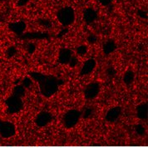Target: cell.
I'll return each mask as SVG.
<instances>
[{"mask_svg": "<svg viewBox=\"0 0 148 148\" xmlns=\"http://www.w3.org/2000/svg\"><path fill=\"white\" fill-rule=\"evenodd\" d=\"M38 84L41 93L46 97H50L55 94L59 87V82L55 77L47 75H45V77L38 82Z\"/></svg>", "mask_w": 148, "mask_h": 148, "instance_id": "6da1fadb", "label": "cell"}, {"mask_svg": "<svg viewBox=\"0 0 148 148\" xmlns=\"http://www.w3.org/2000/svg\"><path fill=\"white\" fill-rule=\"evenodd\" d=\"M57 17L62 25L69 26L75 20V11L72 7H64L58 12Z\"/></svg>", "mask_w": 148, "mask_h": 148, "instance_id": "7a4b0ae2", "label": "cell"}, {"mask_svg": "<svg viewBox=\"0 0 148 148\" xmlns=\"http://www.w3.org/2000/svg\"><path fill=\"white\" fill-rule=\"evenodd\" d=\"M81 114V112H79L77 110H75V109L69 110L65 113L64 116H63L64 126L67 128L73 127L79 121Z\"/></svg>", "mask_w": 148, "mask_h": 148, "instance_id": "3957f363", "label": "cell"}, {"mask_svg": "<svg viewBox=\"0 0 148 148\" xmlns=\"http://www.w3.org/2000/svg\"><path fill=\"white\" fill-rule=\"evenodd\" d=\"M8 108V112L9 113H17L20 112L23 107V102L22 101V98L15 97V96H11L8 98L5 101Z\"/></svg>", "mask_w": 148, "mask_h": 148, "instance_id": "277c9868", "label": "cell"}, {"mask_svg": "<svg viewBox=\"0 0 148 148\" xmlns=\"http://www.w3.org/2000/svg\"><path fill=\"white\" fill-rule=\"evenodd\" d=\"M15 132H16L15 126L12 122L0 121V136H1L4 138H8L14 136Z\"/></svg>", "mask_w": 148, "mask_h": 148, "instance_id": "5b68a950", "label": "cell"}, {"mask_svg": "<svg viewBox=\"0 0 148 148\" xmlns=\"http://www.w3.org/2000/svg\"><path fill=\"white\" fill-rule=\"evenodd\" d=\"M100 92V84L98 82H92L88 84L84 90V96L87 99H94Z\"/></svg>", "mask_w": 148, "mask_h": 148, "instance_id": "8992f818", "label": "cell"}, {"mask_svg": "<svg viewBox=\"0 0 148 148\" xmlns=\"http://www.w3.org/2000/svg\"><path fill=\"white\" fill-rule=\"evenodd\" d=\"M52 119H53V116L51 113L47 112H42L37 116L35 119V122L39 127H45L52 121Z\"/></svg>", "mask_w": 148, "mask_h": 148, "instance_id": "52a82bcc", "label": "cell"}, {"mask_svg": "<svg viewBox=\"0 0 148 148\" xmlns=\"http://www.w3.org/2000/svg\"><path fill=\"white\" fill-rule=\"evenodd\" d=\"M97 65V62L94 58H89L84 62V64L82 65L80 71V75L81 76H85L88 74L92 73L94 71L95 67Z\"/></svg>", "mask_w": 148, "mask_h": 148, "instance_id": "ba28073f", "label": "cell"}, {"mask_svg": "<svg viewBox=\"0 0 148 148\" xmlns=\"http://www.w3.org/2000/svg\"><path fill=\"white\" fill-rule=\"evenodd\" d=\"M73 57V51L68 48H62L58 55V62L61 64H68Z\"/></svg>", "mask_w": 148, "mask_h": 148, "instance_id": "9c48e42d", "label": "cell"}, {"mask_svg": "<svg viewBox=\"0 0 148 148\" xmlns=\"http://www.w3.org/2000/svg\"><path fill=\"white\" fill-rule=\"evenodd\" d=\"M121 113V108L120 107H114L111 108L106 115V120L110 122H113L118 119Z\"/></svg>", "mask_w": 148, "mask_h": 148, "instance_id": "30bf717a", "label": "cell"}, {"mask_svg": "<svg viewBox=\"0 0 148 148\" xmlns=\"http://www.w3.org/2000/svg\"><path fill=\"white\" fill-rule=\"evenodd\" d=\"M9 28L11 31H13L18 35H21L24 32V30L26 29V23L23 21L20 22H16V23H13L9 24Z\"/></svg>", "mask_w": 148, "mask_h": 148, "instance_id": "8fae6325", "label": "cell"}, {"mask_svg": "<svg viewBox=\"0 0 148 148\" xmlns=\"http://www.w3.org/2000/svg\"><path fill=\"white\" fill-rule=\"evenodd\" d=\"M97 14L93 8H87L83 13V18L88 24L93 23L97 19Z\"/></svg>", "mask_w": 148, "mask_h": 148, "instance_id": "7c38bea8", "label": "cell"}, {"mask_svg": "<svg viewBox=\"0 0 148 148\" xmlns=\"http://www.w3.org/2000/svg\"><path fill=\"white\" fill-rule=\"evenodd\" d=\"M102 48H103V53L106 54V55H109V54H111L112 53H113L115 50H116V45L114 41L110 39V40L107 41L104 43Z\"/></svg>", "mask_w": 148, "mask_h": 148, "instance_id": "4fadbf2b", "label": "cell"}, {"mask_svg": "<svg viewBox=\"0 0 148 148\" xmlns=\"http://www.w3.org/2000/svg\"><path fill=\"white\" fill-rule=\"evenodd\" d=\"M137 116L141 119H146L147 117V103H141L136 108Z\"/></svg>", "mask_w": 148, "mask_h": 148, "instance_id": "5bb4252c", "label": "cell"}, {"mask_svg": "<svg viewBox=\"0 0 148 148\" xmlns=\"http://www.w3.org/2000/svg\"><path fill=\"white\" fill-rule=\"evenodd\" d=\"M135 78V74L132 71V70H128L127 71L125 74H124V77H123V82H125V84L127 85H130L132 84L133 81H134Z\"/></svg>", "mask_w": 148, "mask_h": 148, "instance_id": "9a60e30c", "label": "cell"}, {"mask_svg": "<svg viewBox=\"0 0 148 148\" xmlns=\"http://www.w3.org/2000/svg\"><path fill=\"white\" fill-rule=\"evenodd\" d=\"M13 95L15 96V97H18L22 98V97L25 95V88H23L22 85H18V86H16L14 89Z\"/></svg>", "mask_w": 148, "mask_h": 148, "instance_id": "2e32d148", "label": "cell"}, {"mask_svg": "<svg viewBox=\"0 0 148 148\" xmlns=\"http://www.w3.org/2000/svg\"><path fill=\"white\" fill-rule=\"evenodd\" d=\"M41 34H38V33H35V34H25L24 36H23V38H46L47 34H42L40 35Z\"/></svg>", "mask_w": 148, "mask_h": 148, "instance_id": "e0dca14e", "label": "cell"}, {"mask_svg": "<svg viewBox=\"0 0 148 148\" xmlns=\"http://www.w3.org/2000/svg\"><path fill=\"white\" fill-rule=\"evenodd\" d=\"M29 75L31 76V77L34 79V81L38 82H39L45 77L44 74L38 73V72H32V73H29Z\"/></svg>", "mask_w": 148, "mask_h": 148, "instance_id": "ac0fdd59", "label": "cell"}, {"mask_svg": "<svg viewBox=\"0 0 148 148\" xmlns=\"http://www.w3.org/2000/svg\"><path fill=\"white\" fill-rule=\"evenodd\" d=\"M87 53H88V47L86 45H81L77 47V53L80 57H83Z\"/></svg>", "mask_w": 148, "mask_h": 148, "instance_id": "d6986e66", "label": "cell"}, {"mask_svg": "<svg viewBox=\"0 0 148 148\" xmlns=\"http://www.w3.org/2000/svg\"><path fill=\"white\" fill-rule=\"evenodd\" d=\"M33 84V81L30 77H25L22 81V86L24 88H29Z\"/></svg>", "mask_w": 148, "mask_h": 148, "instance_id": "ffe728a7", "label": "cell"}, {"mask_svg": "<svg viewBox=\"0 0 148 148\" xmlns=\"http://www.w3.org/2000/svg\"><path fill=\"white\" fill-rule=\"evenodd\" d=\"M68 64L70 65V67H76V65L77 64V58L76 57L73 56V57H72V58H71L70 61H69Z\"/></svg>", "mask_w": 148, "mask_h": 148, "instance_id": "44dd1931", "label": "cell"}, {"mask_svg": "<svg viewBox=\"0 0 148 148\" xmlns=\"http://www.w3.org/2000/svg\"><path fill=\"white\" fill-rule=\"evenodd\" d=\"M16 52H17V50H16V48L14 47H11L8 48V50L7 52V54L8 56L10 58V57H13V56H14L15 55V53H16Z\"/></svg>", "mask_w": 148, "mask_h": 148, "instance_id": "7402d4cb", "label": "cell"}, {"mask_svg": "<svg viewBox=\"0 0 148 148\" xmlns=\"http://www.w3.org/2000/svg\"><path fill=\"white\" fill-rule=\"evenodd\" d=\"M88 41L89 42V43H95L97 42V37L93 34H92L88 38Z\"/></svg>", "mask_w": 148, "mask_h": 148, "instance_id": "603a6c76", "label": "cell"}, {"mask_svg": "<svg viewBox=\"0 0 148 148\" xmlns=\"http://www.w3.org/2000/svg\"><path fill=\"white\" fill-rule=\"evenodd\" d=\"M35 45H34V43H29L28 44V46H27V51H28V53H33L34 51H35Z\"/></svg>", "mask_w": 148, "mask_h": 148, "instance_id": "cb8c5ba5", "label": "cell"}, {"mask_svg": "<svg viewBox=\"0 0 148 148\" xmlns=\"http://www.w3.org/2000/svg\"><path fill=\"white\" fill-rule=\"evenodd\" d=\"M92 108H87V109L85 110V112H84V117H88L90 115L92 114Z\"/></svg>", "mask_w": 148, "mask_h": 148, "instance_id": "d4e9b609", "label": "cell"}, {"mask_svg": "<svg viewBox=\"0 0 148 148\" xmlns=\"http://www.w3.org/2000/svg\"><path fill=\"white\" fill-rule=\"evenodd\" d=\"M99 1H100V3H101V4L104 5V6H107L112 2V0H99Z\"/></svg>", "mask_w": 148, "mask_h": 148, "instance_id": "484cf974", "label": "cell"}, {"mask_svg": "<svg viewBox=\"0 0 148 148\" xmlns=\"http://www.w3.org/2000/svg\"><path fill=\"white\" fill-rule=\"evenodd\" d=\"M2 1H4V0H2Z\"/></svg>", "mask_w": 148, "mask_h": 148, "instance_id": "4316f807", "label": "cell"}]
</instances>
